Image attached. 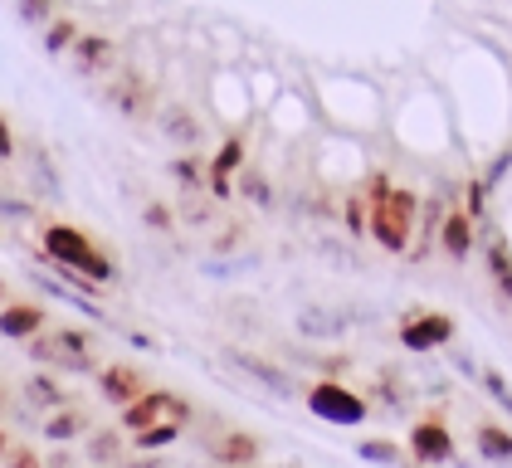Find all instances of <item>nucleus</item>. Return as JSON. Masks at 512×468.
I'll use <instances>...</instances> for the list:
<instances>
[{"instance_id":"obj_2","label":"nucleus","mask_w":512,"mask_h":468,"mask_svg":"<svg viewBox=\"0 0 512 468\" xmlns=\"http://www.w3.org/2000/svg\"><path fill=\"white\" fill-rule=\"evenodd\" d=\"M44 259H49L54 269H79L83 278H93V283H113V278H118L113 254H103L79 225H64V220L44 225Z\"/></svg>"},{"instance_id":"obj_24","label":"nucleus","mask_w":512,"mask_h":468,"mask_svg":"<svg viewBox=\"0 0 512 468\" xmlns=\"http://www.w3.org/2000/svg\"><path fill=\"white\" fill-rule=\"evenodd\" d=\"M181 429L186 425H152V429H137L132 439H137V449H166V444L181 439Z\"/></svg>"},{"instance_id":"obj_37","label":"nucleus","mask_w":512,"mask_h":468,"mask_svg":"<svg viewBox=\"0 0 512 468\" xmlns=\"http://www.w3.org/2000/svg\"><path fill=\"white\" fill-rule=\"evenodd\" d=\"M181 220H191V225H210V210L196 205V200H186V205H181Z\"/></svg>"},{"instance_id":"obj_20","label":"nucleus","mask_w":512,"mask_h":468,"mask_svg":"<svg viewBox=\"0 0 512 468\" xmlns=\"http://www.w3.org/2000/svg\"><path fill=\"white\" fill-rule=\"evenodd\" d=\"M488 273H493V283H498V293L512 298V249L503 234H493L488 239Z\"/></svg>"},{"instance_id":"obj_39","label":"nucleus","mask_w":512,"mask_h":468,"mask_svg":"<svg viewBox=\"0 0 512 468\" xmlns=\"http://www.w3.org/2000/svg\"><path fill=\"white\" fill-rule=\"evenodd\" d=\"M147 225H157V230H171V210H166V205H147Z\"/></svg>"},{"instance_id":"obj_6","label":"nucleus","mask_w":512,"mask_h":468,"mask_svg":"<svg viewBox=\"0 0 512 468\" xmlns=\"http://www.w3.org/2000/svg\"><path fill=\"white\" fill-rule=\"evenodd\" d=\"M454 342V317L444 312H410L400 322V347L405 351H434V347H449Z\"/></svg>"},{"instance_id":"obj_40","label":"nucleus","mask_w":512,"mask_h":468,"mask_svg":"<svg viewBox=\"0 0 512 468\" xmlns=\"http://www.w3.org/2000/svg\"><path fill=\"white\" fill-rule=\"evenodd\" d=\"M5 459H10V464H40V454H35V449H5Z\"/></svg>"},{"instance_id":"obj_1","label":"nucleus","mask_w":512,"mask_h":468,"mask_svg":"<svg viewBox=\"0 0 512 468\" xmlns=\"http://www.w3.org/2000/svg\"><path fill=\"white\" fill-rule=\"evenodd\" d=\"M366 205H371V225H366V234H376V244H381V249L405 254V249H410V234H415V215H420L415 191L391 186L386 176H371V186H366Z\"/></svg>"},{"instance_id":"obj_11","label":"nucleus","mask_w":512,"mask_h":468,"mask_svg":"<svg viewBox=\"0 0 512 468\" xmlns=\"http://www.w3.org/2000/svg\"><path fill=\"white\" fill-rule=\"evenodd\" d=\"M147 390V381H142V371L137 366H127V361H118V366H103L98 371V395L108 400V405H132L137 395Z\"/></svg>"},{"instance_id":"obj_42","label":"nucleus","mask_w":512,"mask_h":468,"mask_svg":"<svg viewBox=\"0 0 512 468\" xmlns=\"http://www.w3.org/2000/svg\"><path fill=\"white\" fill-rule=\"evenodd\" d=\"M5 449H10V439H5V429H0V459H5Z\"/></svg>"},{"instance_id":"obj_34","label":"nucleus","mask_w":512,"mask_h":468,"mask_svg":"<svg viewBox=\"0 0 512 468\" xmlns=\"http://www.w3.org/2000/svg\"><path fill=\"white\" fill-rule=\"evenodd\" d=\"M469 215H483V200H488V181H469Z\"/></svg>"},{"instance_id":"obj_10","label":"nucleus","mask_w":512,"mask_h":468,"mask_svg":"<svg viewBox=\"0 0 512 468\" xmlns=\"http://www.w3.org/2000/svg\"><path fill=\"white\" fill-rule=\"evenodd\" d=\"M74 74L79 78H98V74H113V59H118V44L108 35H83L74 39Z\"/></svg>"},{"instance_id":"obj_16","label":"nucleus","mask_w":512,"mask_h":468,"mask_svg":"<svg viewBox=\"0 0 512 468\" xmlns=\"http://www.w3.org/2000/svg\"><path fill=\"white\" fill-rule=\"evenodd\" d=\"M157 127L166 132V142H176V147H196L200 142V122L186 108H161Z\"/></svg>"},{"instance_id":"obj_41","label":"nucleus","mask_w":512,"mask_h":468,"mask_svg":"<svg viewBox=\"0 0 512 468\" xmlns=\"http://www.w3.org/2000/svg\"><path fill=\"white\" fill-rule=\"evenodd\" d=\"M127 342H132V347H142V351H161V347H157V337H147V332H132Z\"/></svg>"},{"instance_id":"obj_23","label":"nucleus","mask_w":512,"mask_h":468,"mask_svg":"<svg viewBox=\"0 0 512 468\" xmlns=\"http://www.w3.org/2000/svg\"><path fill=\"white\" fill-rule=\"evenodd\" d=\"M356 459H366V464H395L400 459V444H391V439H361L356 444Z\"/></svg>"},{"instance_id":"obj_36","label":"nucleus","mask_w":512,"mask_h":468,"mask_svg":"<svg viewBox=\"0 0 512 468\" xmlns=\"http://www.w3.org/2000/svg\"><path fill=\"white\" fill-rule=\"evenodd\" d=\"M15 156V132H10V117L0 113V161H10Z\"/></svg>"},{"instance_id":"obj_17","label":"nucleus","mask_w":512,"mask_h":468,"mask_svg":"<svg viewBox=\"0 0 512 468\" xmlns=\"http://www.w3.org/2000/svg\"><path fill=\"white\" fill-rule=\"evenodd\" d=\"M20 400H25L30 410H59L69 395H64V386H59L54 376H44V371H40V376H30V381L20 386Z\"/></svg>"},{"instance_id":"obj_22","label":"nucleus","mask_w":512,"mask_h":468,"mask_svg":"<svg viewBox=\"0 0 512 468\" xmlns=\"http://www.w3.org/2000/svg\"><path fill=\"white\" fill-rule=\"evenodd\" d=\"M88 459H98V464H103V459H108V464L122 459V434L118 429H93V434H88Z\"/></svg>"},{"instance_id":"obj_4","label":"nucleus","mask_w":512,"mask_h":468,"mask_svg":"<svg viewBox=\"0 0 512 468\" xmlns=\"http://www.w3.org/2000/svg\"><path fill=\"white\" fill-rule=\"evenodd\" d=\"M191 420V405L171 390H142L132 405H122V429L137 434V429H152V425H186Z\"/></svg>"},{"instance_id":"obj_32","label":"nucleus","mask_w":512,"mask_h":468,"mask_svg":"<svg viewBox=\"0 0 512 468\" xmlns=\"http://www.w3.org/2000/svg\"><path fill=\"white\" fill-rule=\"evenodd\" d=\"M0 215H10V220H30L35 205H30V200H10V195H0Z\"/></svg>"},{"instance_id":"obj_21","label":"nucleus","mask_w":512,"mask_h":468,"mask_svg":"<svg viewBox=\"0 0 512 468\" xmlns=\"http://www.w3.org/2000/svg\"><path fill=\"white\" fill-rule=\"evenodd\" d=\"M74 39H79V25H74V20H49L44 54H49V59H59V54H69V49H74Z\"/></svg>"},{"instance_id":"obj_35","label":"nucleus","mask_w":512,"mask_h":468,"mask_svg":"<svg viewBox=\"0 0 512 468\" xmlns=\"http://www.w3.org/2000/svg\"><path fill=\"white\" fill-rule=\"evenodd\" d=\"M512 171V147L503 156H498V161H493V166H488V171H483V181H488V186H493V181H503V176H508Z\"/></svg>"},{"instance_id":"obj_27","label":"nucleus","mask_w":512,"mask_h":468,"mask_svg":"<svg viewBox=\"0 0 512 468\" xmlns=\"http://www.w3.org/2000/svg\"><path fill=\"white\" fill-rule=\"evenodd\" d=\"M15 15H20L25 25H49V15H54V0H15Z\"/></svg>"},{"instance_id":"obj_26","label":"nucleus","mask_w":512,"mask_h":468,"mask_svg":"<svg viewBox=\"0 0 512 468\" xmlns=\"http://www.w3.org/2000/svg\"><path fill=\"white\" fill-rule=\"evenodd\" d=\"M30 166H35V176H40V186L44 191L40 195H59V171H54V161H49V152H30Z\"/></svg>"},{"instance_id":"obj_15","label":"nucleus","mask_w":512,"mask_h":468,"mask_svg":"<svg viewBox=\"0 0 512 468\" xmlns=\"http://www.w3.org/2000/svg\"><path fill=\"white\" fill-rule=\"evenodd\" d=\"M439 244L454 254V259H469V249H473V215L469 210H449L444 215V225H439Z\"/></svg>"},{"instance_id":"obj_14","label":"nucleus","mask_w":512,"mask_h":468,"mask_svg":"<svg viewBox=\"0 0 512 468\" xmlns=\"http://www.w3.org/2000/svg\"><path fill=\"white\" fill-rule=\"evenodd\" d=\"M210 454H215V464H259L264 444L254 434H244V429H230V434H220L210 444Z\"/></svg>"},{"instance_id":"obj_31","label":"nucleus","mask_w":512,"mask_h":468,"mask_svg":"<svg viewBox=\"0 0 512 468\" xmlns=\"http://www.w3.org/2000/svg\"><path fill=\"white\" fill-rule=\"evenodd\" d=\"M171 176H176L181 186H191V191L200 186V166L191 161V156H176V161H171Z\"/></svg>"},{"instance_id":"obj_28","label":"nucleus","mask_w":512,"mask_h":468,"mask_svg":"<svg viewBox=\"0 0 512 468\" xmlns=\"http://www.w3.org/2000/svg\"><path fill=\"white\" fill-rule=\"evenodd\" d=\"M478 381H483V390H488V395H493V400H498V405H503V410L512 415V386H508V376H503V371H483Z\"/></svg>"},{"instance_id":"obj_33","label":"nucleus","mask_w":512,"mask_h":468,"mask_svg":"<svg viewBox=\"0 0 512 468\" xmlns=\"http://www.w3.org/2000/svg\"><path fill=\"white\" fill-rule=\"evenodd\" d=\"M347 225H352V234H366V225H371V215H366V205L361 200H347Z\"/></svg>"},{"instance_id":"obj_9","label":"nucleus","mask_w":512,"mask_h":468,"mask_svg":"<svg viewBox=\"0 0 512 468\" xmlns=\"http://www.w3.org/2000/svg\"><path fill=\"white\" fill-rule=\"evenodd\" d=\"M410 454L420 464H449L454 459V429L444 425V415H425L410 425Z\"/></svg>"},{"instance_id":"obj_7","label":"nucleus","mask_w":512,"mask_h":468,"mask_svg":"<svg viewBox=\"0 0 512 468\" xmlns=\"http://www.w3.org/2000/svg\"><path fill=\"white\" fill-rule=\"evenodd\" d=\"M103 98H108L122 117H132V122L152 113V83L137 74V69H118V74L103 83Z\"/></svg>"},{"instance_id":"obj_18","label":"nucleus","mask_w":512,"mask_h":468,"mask_svg":"<svg viewBox=\"0 0 512 468\" xmlns=\"http://www.w3.org/2000/svg\"><path fill=\"white\" fill-rule=\"evenodd\" d=\"M40 434L49 439V444H69V439H79V434H88V415L83 410H54L49 415V425H40Z\"/></svg>"},{"instance_id":"obj_13","label":"nucleus","mask_w":512,"mask_h":468,"mask_svg":"<svg viewBox=\"0 0 512 468\" xmlns=\"http://www.w3.org/2000/svg\"><path fill=\"white\" fill-rule=\"evenodd\" d=\"M35 332H44V308H30V303H0V337L30 342Z\"/></svg>"},{"instance_id":"obj_8","label":"nucleus","mask_w":512,"mask_h":468,"mask_svg":"<svg viewBox=\"0 0 512 468\" xmlns=\"http://www.w3.org/2000/svg\"><path fill=\"white\" fill-rule=\"evenodd\" d=\"M225 361L235 366V371H244L249 381H259L264 390H274L278 400H293L298 395V381L283 371V366H274V361H264V356H254V351L244 347H225Z\"/></svg>"},{"instance_id":"obj_43","label":"nucleus","mask_w":512,"mask_h":468,"mask_svg":"<svg viewBox=\"0 0 512 468\" xmlns=\"http://www.w3.org/2000/svg\"><path fill=\"white\" fill-rule=\"evenodd\" d=\"M0 303H5V283H0Z\"/></svg>"},{"instance_id":"obj_29","label":"nucleus","mask_w":512,"mask_h":468,"mask_svg":"<svg viewBox=\"0 0 512 468\" xmlns=\"http://www.w3.org/2000/svg\"><path fill=\"white\" fill-rule=\"evenodd\" d=\"M254 264H259L254 254H244V259H210V264H205V273H210V278H235V273L254 269Z\"/></svg>"},{"instance_id":"obj_38","label":"nucleus","mask_w":512,"mask_h":468,"mask_svg":"<svg viewBox=\"0 0 512 468\" xmlns=\"http://www.w3.org/2000/svg\"><path fill=\"white\" fill-rule=\"evenodd\" d=\"M449 356H454V371H459V376H478V366H473V356H469V351L449 347Z\"/></svg>"},{"instance_id":"obj_3","label":"nucleus","mask_w":512,"mask_h":468,"mask_svg":"<svg viewBox=\"0 0 512 468\" xmlns=\"http://www.w3.org/2000/svg\"><path fill=\"white\" fill-rule=\"evenodd\" d=\"M25 351L40 361V366H54V371H69V376H79V371H93L98 366V342H93V332H83V327H59V332H35Z\"/></svg>"},{"instance_id":"obj_30","label":"nucleus","mask_w":512,"mask_h":468,"mask_svg":"<svg viewBox=\"0 0 512 468\" xmlns=\"http://www.w3.org/2000/svg\"><path fill=\"white\" fill-rule=\"evenodd\" d=\"M239 161H244V142H239V137H230V142H225V147L215 152V161H210V171H225V176H230V171H235Z\"/></svg>"},{"instance_id":"obj_25","label":"nucleus","mask_w":512,"mask_h":468,"mask_svg":"<svg viewBox=\"0 0 512 468\" xmlns=\"http://www.w3.org/2000/svg\"><path fill=\"white\" fill-rule=\"evenodd\" d=\"M239 195L254 200V205H274V191H269V181H264L259 171H244V176H239Z\"/></svg>"},{"instance_id":"obj_5","label":"nucleus","mask_w":512,"mask_h":468,"mask_svg":"<svg viewBox=\"0 0 512 468\" xmlns=\"http://www.w3.org/2000/svg\"><path fill=\"white\" fill-rule=\"evenodd\" d=\"M308 410L317 420H327V425H361L371 415V405L342 381H313L308 386Z\"/></svg>"},{"instance_id":"obj_19","label":"nucleus","mask_w":512,"mask_h":468,"mask_svg":"<svg viewBox=\"0 0 512 468\" xmlns=\"http://www.w3.org/2000/svg\"><path fill=\"white\" fill-rule=\"evenodd\" d=\"M473 444L483 459H498V464H512V434L503 425H478L473 429Z\"/></svg>"},{"instance_id":"obj_12","label":"nucleus","mask_w":512,"mask_h":468,"mask_svg":"<svg viewBox=\"0 0 512 468\" xmlns=\"http://www.w3.org/2000/svg\"><path fill=\"white\" fill-rule=\"evenodd\" d=\"M298 337H308V342H342L347 337V317L332 308H298Z\"/></svg>"}]
</instances>
